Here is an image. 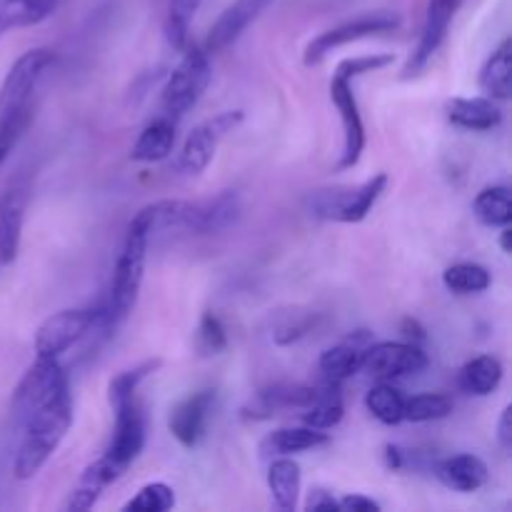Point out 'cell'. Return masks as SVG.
Masks as SVG:
<instances>
[{"label":"cell","instance_id":"cell-4","mask_svg":"<svg viewBox=\"0 0 512 512\" xmlns=\"http://www.w3.org/2000/svg\"><path fill=\"white\" fill-rule=\"evenodd\" d=\"M213 68L203 48H185L183 60L168 75L163 88V113L178 120L195 108L208 90Z\"/></svg>","mask_w":512,"mask_h":512},{"label":"cell","instance_id":"cell-19","mask_svg":"<svg viewBox=\"0 0 512 512\" xmlns=\"http://www.w3.org/2000/svg\"><path fill=\"white\" fill-rule=\"evenodd\" d=\"M435 478L455 493H478L488 483V465L478 455H453L435 465Z\"/></svg>","mask_w":512,"mask_h":512},{"label":"cell","instance_id":"cell-42","mask_svg":"<svg viewBox=\"0 0 512 512\" xmlns=\"http://www.w3.org/2000/svg\"><path fill=\"white\" fill-rule=\"evenodd\" d=\"M385 458H388V468H393V470L403 468V453H400V448L388 445V448H385Z\"/></svg>","mask_w":512,"mask_h":512},{"label":"cell","instance_id":"cell-9","mask_svg":"<svg viewBox=\"0 0 512 512\" xmlns=\"http://www.w3.org/2000/svg\"><path fill=\"white\" fill-rule=\"evenodd\" d=\"M243 118V110H225V113H218L215 118L205 120L198 128H193V133L185 138L183 150L178 155L180 173L190 175V178L205 173L208 165L213 163L218 145L243 123Z\"/></svg>","mask_w":512,"mask_h":512},{"label":"cell","instance_id":"cell-15","mask_svg":"<svg viewBox=\"0 0 512 512\" xmlns=\"http://www.w3.org/2000/svg\"><path fill=\"white\" fill-rule=\"evenodd\" d=\"M318 395V388L303 383H273L258 390L243 408V420H268L280 410H305Z\"/></svg>","mask_w":512,"mask_h":512},{"label":"cell","instance_id":"cell-34","mask_svg":"<svg viewBox=\"0 0 512 512\" xmlns=\"http://www.w3.org/2000/svg\"><path fill=\"white\" fill-rule=\"evenodd\" d=\"M158 368H160V360L153 358V360H143V363H138L135 368H128L123 370V373L115 375V378L108 383V403L118 405L123 403V400L138 395V388L143 385V380H148Z\"/></svg>","mask_w":512,"mask_h":512},{"label":"cell","instance_id":"cell-12","mask_svg":"<svg viewBox=\"0 0 512 512\" xmlns=\"http://www.w3.org/2000/svg\"><path fill=\"white\" fill-rule=\"evenodd\" d=\"M215 408V390H195L188 398L173 405L168 415V430L183 448H198L200 440L205 438L210 415Z\"/></svg>","mask_w":512,"mask_h":512},{"label":"cell","instance_id":"cell-33","mask_svg":"<svg viewBox=\"0 0 512 512\" xmlns=\"http://www.w3.org/2000/svg\"><path fill=\"white\" fill-rule=\"evenodd\" d=\"M455 403L445 393H420L413 398H405V420L410 423H433L443 420L453 413Z\"/></svg>","mask_w":512,"mask_h":512},{"label":"cell","instance_id":"cell-35","mask_svg":"<svg viewBox=\"0 0 512 512\" xmlns=\"http://www.w3.org/2000/svg\"><path fill=\"white\" fill-rule=\"evenodd\" d=\"M195 348L203 358L220 355L228 348V333H225V325L220 323L215 313H203V318H200L198 330H195Z\"/></svg>","mask_w":512,"mask_h":512},{"label":"cell","instance_id":"cell-36","mask_svg":"<svg viewBox=\"0 0 512 512\" xmlns=\"http://www.w3.org/2000/svg\"><path fill=\"white\" fill-rule=\"evenodd\" d=\"M175 505V493L168 483H148L123 505V510L165 512Z\"/></svg>","mask_w":512,"mask_h":512},{"label":"cell","instance_id":"cell-3","mask_svg":"<svg viewBox=\"0 0 512 512\" xmlns=\"http://www.w3.org/2000/svg\"><path fill=\"white\" fill-rule=\"evenodd\" d=\"M388 188V173H375L360 185H335L308 195V213L325 223H363Z\"/></svg>","mask_w":512,"mask_h":512},{"label":"cell","instance_id":"cell-39","mask_svg":"<svg viewBox=\"0 0 512 512\" xmlns=\"http://www.w3.org/2000/svg\"><path fill=\"white\" fill-rule=\"evenodd\" d=\"M340 512H378L380 503H375L368 495H345L338 500Z\"/></svg>","mask_w":512,"mask_h":512},{"label":"cell","instance_id":"cell-2","mask_svg":"<svg viewBox=\"0 0 512 512\" xmlns=\"http://www.w3.org/2000/svg\"><path fill=\"white\" fill-rule=\"evenodd\" d=\"M148 240L150 230L143 220L133 215L125 230L123 248H120L118 263L113 270V285H110V298L105 305V325H120L138 303L140 288L145 278V260H148Z\"/></svg>","mask_w":512,"mask_h":512},{"label":"cell","instance_id":"cell-7","mask_svg":"<svg viewBox=\"0 0 512 512\" xmlns=\"http://www.w3.org/2000/svg\"><path fill=\"white\" fill-rule=\"evenodd\" d=\"M400 25V15L393 13V10H375V13H363L353 20H345V23L335 25V28L325 30V33L315 35L308 43L303 55V63L308 68L313 65H320L325 58H328L333 50L343 48V45L355 43V40L370 38V35L390 33Z\"/></svg>","mask_w":512,"mask_h":512},{"label":"cell","instance_id":"cell-40","mask_svg":"<svg viewBox=\"0 0 512 512\" xmlns=\"http://www.w3.org/2000/svg\"><path fill=\"white\" fill-rule=\"evenodd\" d=\"M498 443L505 453L512 450V405H505L498 420Z\"/></svg>","mask_w":512,"mask_h":512},{"label":"cell","instance_id":"cell-24","mask_svg":"<svg viewBox=\"0 0 512 512\" xmlns=\"http://www.w3.org/2000/svg\"><path fill=\"white\" fill-rule=\"evenodd\" d=\"M175 120L168 115H160V118L150 120L143 130H140L138 140H135L133 150H130V158L135 163H160V160L168 158L175 148Z\"/></svg>","mask_w":512,"mask_h":512},{"label":"cell","instance_id":"cell-26","mask_svg":"<svg viewBox=\"0 0 512 512\" xmlns=\"http://www.w3.org/2000/svg\"><path fill=\"white\" fill-rule=\"evenodd\" d=\"M503 363L495 355H478V358L468 360L460 368L458 383L460 390L475 398H485V395L495 393L503 383Z\"/></svg>","mask_w":512,"mask_h":512},{"label":"cell","instance_id":"cell-22","mask_svg":"<svg viewBox=\"0 0 512 512\" xmlns=\"http://www.w3.org/2000/svg\"><path fill=\"white\" fill-rule=\"evenodd\" d=\"M300 488H303V473H300V465L295 463L290 455L270 458L268 490L275 508L283 512H293L298 508Z\"/></svg>","mask_w":512,"mask_h":512},{"label":"cell","instance_id":"cell-18","mask_svg":"<svg viewBox=\"0 0 512 512\" xmlns=\"http://www.w3.org/2000/svg\"><path fill=\"white\" fill-rule=\"evenodd\" d=\"M445 113H448L450 123L463 130H473V133H488L503 123V110H500L498 100L488 98V95L448 100Z\"/></svg>","mask_w":512,"mask_h":512},{"label":"cell","instance_id":"cell-27","mask_svg":"<svg viewBox=\"0 0 512 512\" xmlns=\"http://www.w3.org/2000/svg\"><path fill=\"white\" fill-rule=\"evenodd\" d=\"M320 318H323V315L308 308L278 310L273 320V343L280 345V348L300 343V340L308 338V335L318 328Z\"/></svg>","mask_w":512,"mask_h":512},{"label":"cell","instance_id":"cell-21","mask_svg":"<svg viewBox=\"0 0 512 512\" xmlns=\"http://www.w3.org/2000/svg\"><path fill=\"white\" fill-rule=\"evenodd\" d=\"M118 478H120V475L115 473V470L110 468L108 460L100 455L98 460H93V463H90L88 468L80 473L78 483H75V488L70 490V495H68V500H65L63 510L65 512L90 510L95 503H98L100 495L105 493V488H108V485H113Z\"/></svg>","mask_w":512,"mask_h":512},{"label":"cell","instance_id":"cell-30","mask_svg":"<svg viewBox=\"0 0 512 512\" xmlns=\"http://www.w3.org/2000/svg\"><path fill=\"white\" fill-rule=\"evenodd\" d=\"M365 408L383 425H400L405 420V398L398 388L380 380L365 395Z\"/></svg>","mask_w":512,"mask_h":512},{"label":"cell","instance_id":"cell-1","mask_svg":"<svg viewBox=\"0 0 512 512\" xmlns=\"http://www.w3.org/2000/svg\"><path fill=\"white\" fill-rule=\"evenodd\" d=\"M23 423L25 428L13 460V473L18 480H33L48 465L73 425L70 385L25 410Z\"/></svg>","mask_w":512,"mask_h":512},{"label":"cell","instance_id":"cell-28","mask_svg":"<svg viewBox=\"0 0 512 512\" xmlns=\"http://www.w3.org/2000/svg\"><path fill=\"white\" fill-rule=\"evenodd\" d=\"M473 213L485 228H505L512 223V193L508 185H488L473 200Z\"/></svg>","mask_w":512,"mask_h":512},{"label":"cell","instance_id":"cell-6","mask_svg":"<svg viewBox=\"0 0 512 512\" xmlns=\"http://www.w3.org/2000/svg\"><path fill=\"white\" fill-rule=\"evenodd\" d=\"M105 323L103 310L90 308H65L53 313L40 323L35 333V355L38 358H58L68 353L78 340H83L95 325Z\"/></svg>","mask_w":512,"mask_h":512},{"label":"cell","instance_id":"cell-38","mask_svg":"<svg viewBox=\"0 0 512 512\" xmlns=\"http://www.w3.org/2000/svg\"><path fill=\"white\" fill-rule=\"evenodd\" d=\"M305 510L308 512H330V510H338V498L333 493L323 488H315L310 490L308 495V503H305Z\"/></svg>","mask_w":512,"mask_h":512},{"label":"cell","instance_id":"cell-5","mask_svg":"<svg viewBox=\"0 0 512 512\" xmlns=\"http://www.w3.org/2000/svg\"><path fill=\"white\" fill-rule=\"evenodd\" d=\"M55 53L50 48H33L20 55L10 65L3 85H0V120L13 118L33 108V95L43 80L45 70L55 65Z\"/></svg>","mask_w":512,"mask_h":512},{"label":"cell","instance_id":"cell-20","mask_svg":"<svg viewBox=\"0 0 512 512\" xmlns=\"http://www.w3.org/2000/svg\"><path fill=\"white\" fill-rule=\"evenodd\" d=\"M240 208V195L235 190H223V193L213 195V198L195 200V213H193V230L190 233L198 235H213L220 230L230 228L238 220Z\"/></svg>","mask_w":512,"mask_h":512},{"label":"cell","instance_id":"cell-32","mask_svg":"<svg viewBox=\"0 0 512 512\" xmlns=\"http://www.w3.org/2000/svg\"><path fill=\"white\" fill-rule=\"evenodd\" d=\"M203 0H168L165 10V38L175 50H185L190 43V23Z\"/></svg>","mask_w":512,"mask_h":512},{"label":"cell","instance_id":"cell-43","mask_svg":"<svg viewBox=\"0 0 512 512\" xmlns=\"http://www.w3.org/2000/svg\"><path fill=\"white\" fill-rule=\"evenodd\" d=\"M510 225H505V228H500V248H503V253H510Z\"/></svg>","mask_w":512,"mask_h":512},{"label":"cell","instance_id":"cell-23","mask_svg":"<svg viewBox=\"0 0 512 512\" xmlns=\"http://www.w3.org/2000/svg\"><path fill=\"white\" fill-rule=\"evenodd\" d=\"M330 443V435L325 430H315L303 425V428H280L273 430L260 443V455L263 458H280V455L305 453V450L325 448Z\"/></svg>","mask_w":512,"mask_h":512},{"label":"cell","instance_id":"cell-16","mask_svg":"<svg viewBox=\"0 0 512 512\" xmlns=\"http://www.w3.org/2000/svg\"><path fill=\"white\" fill-rule=\"evenodd\" d=\"M275 0H233L228 8L220 13V18L215 20L213 28L208 30V40H205V53H220L228 45H233L260 15L265 13L268 5H273Z\"/></svg>","mask_w":512,"mask_h":512},{"label":"cell","instance_id":"cell-41","mask_svg":"<svg viewBox=\"0 0 512 512\" xmlns=\"http://www.w3.org/2000/svg\"><path fill=\"white\" fill-rule=\"evenodd\" d=\"M403 335L408 338V343H415V345H423L425 338H428V335H425L423 325H420L418 320H413V318L403 320Z\"/></svg>","mask_w":512,"mask_h":512},{"label":"cell","instance_id":"cell-25","mask_svg":"<svg viewBox=\"0 0 512 512\" xmlns=\"http://www.w3.org/2000/svg\"><path fill=\"white\" fill-rule=\"evenodd\" d=\"M478 85L483 95L505 103L512 95V40L505 38L480 68Z\"/></svg>","mask_w":512,"mask_h":512},{"label":"cell","instance_id":"cell-11","mask_svg":"<svg viewBox=\"0 0 512 512\" xmlns=\"http://www.w3.org/2000/svg\"><path fill=\"white\" fill-rule=\"evenodd\" d=\"M330 100H333L335 110L340 115V125H343V153H340L338 165H335V170L343 173V170L355 168L360 163L368 138H365V125L363 115H360L358 98L353 93V80L333 75V80H330Z\"/></svg>","mask_w":512,"mask_h":512},{"label":"cell","instance_id":"cell-29","mask_svg":"<svg viewBox=\"0 0 512 512\" xmlns=\"http://www.w3.org/2000/svg\"><path fill=\"white\" fill-rule=\"evenodd\" d=\"M345 415L343 395H340V385L325 383V388H318L313 403L303 410V425L315 430H333L340 425Z\"/></svg>","mask_w":512,"mask_h":512},{"label":"cell","instance_id":"cell-14","mask_svg":"<svg viewBox=\"0 0 512 512\" xmlns=\"http://www.w3.org/2000/svg\"><path fill=\"white\" fill-rule=\"evenodd\" d=\"M28 183L15 180L0 193V265H13L23 240Z\"/></svg>","mask_w":512,"mask_h":512},{"label":"cell","instance_id":"cell-17","mask_svg":"<svg viewBox=\"0 0 512 512\" xmlns=\"http://www.w3.org/2000/svg\"><path fill=\"white\" fill-rule=\"evenodd\" d=\"M370 343H373V333H370V330H355V333L348 335L343 343L325 350L318 360V368L320 373H323L325 383L340 385L348 378H353L360 370V365H363L365 348H368Z\"/></svg>","mask_w":512,"mask_h":512},{"label":"cell","instance_id":"cell-13","mask_svg":"<svg viewBox=\"0 0 512 512\" xmlns=\"http://www.w3.org/2000/svg\"><path fill=\"white\" fill-rule=\"evenodd\" d=\"M465 0H428V13H425L423 35L418 40V48L410 55L408 65H405V75H418L425 65L433 60V55L443 48L445 38L450 33V23L463 8Z\"/></svg>","mask_w":512,"mask_h":512},{"label":"cell","instance_id":"cell-31","mask_svg":"<svg viewBox=\"0 0 512 512\" xmlns=\"http://www.w3.org/2000/svg\"><path fill=\"white\" fill-rule=\"evenodd\" d=\"M445 288L453 290L458 295H478L485 293L493 283V275L485 265L478 263H455L445 268L443 273Z\"/></svg>","mask_w":512,"mask_h":512},{"label":"cell","instance_id":"cell-44","mask_svg":"<svg viewBox=\"0 0 512 512\" xmlns=\"http://www.w3.org/2000/svg\"><path fill=\"white\" fill-rule=\"evenodd\" d=\"M8 30H13V25H10L8 15H5L3 5H0V38H3V35H5V33H8Z\"/></svg>","mask_w":512,"mask_h":512},{"label":"cell","instance_id":"cell-8","mask_svg":"<svg viewBox=\"0 0 512 512\" xmlns=\"http://www.w3.org/2000/svg\"><path fill=\"white\" fill-rule=\"evenodd\" d=\"M113 410V438H110V445L103 453V458L108 460L115 473L123 475L138 460V455L143 453L145 438H148V418H145V408L138 395L113 405Z\"/></svg>","mask_w":512,"mask_h":512},{"label":"cell","instance_id":"cell-37","mask_svg":"<svg viewBox=\"0 0 512 512\" xmlns=\"http://www.w3.org/2000/svg\"><path fill=\"white\" fill-rule=\"evenodd\" d=\"M393 53H373V55H358V58H348L335 68V75L345 80H355L360 75L378 73V70L393 65Z\"/></svg>","mask_w":512,"mask_h":512},{"label":"cell","instance_id":"cell-10","mask_svg":"<svg viewBox=\"0 0 512 512\" xmlns=\"http://www.w3.org/2000/svg\"><path fill=\"white\" fill-rule=\"evenodd\" d=\"M428 368V353L423 350V345L408 343V340H385V343H370L365 348L363 365L360 370L370 375L375 380H390L405 378V375H415L420 370Z\"/></svg>","mask_w":512,"mask_h":512}]
</instances>
